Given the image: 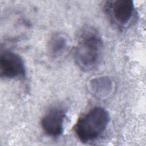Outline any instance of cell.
I'll return each mask as SVG.
<instances>
[{
    "mask_svg": "<svg viewBox=\"0 0 146 146\" xmlns=\"http://www.w3.org/2000/svg\"><path fill=\"white\" fill-rule=\"evenodd\" d=\"M69 40L66 35L62 33L53 34L47 43V50L52 58H58L66 54L69 50Z\"/></svg>",
    "mask_w": 146,
    "mask_h": 146,
    "instance_id": "6",
    "label": "cell"
},
{
    "mask_svg": "<svg viewBox=\"0 0 146 146\" xmlns=\"http://www.w3.org/2000/svg\"><path fill=\"white\" fill-rule=\"evenodd\" d=\"M103 10L110 22L118 28L127 26L135 14V6L131 0L106 1Z\"/></svg>",
    "mask_w": 146,
    "mask_h": 146,
    "instance_id": "3",
    "label": "cell"
},
{
    "mask_svg": "<svg viewBox=\"0 0 146 146\" xmlns=\"http://www.w3.org/2000/svg\"><path fill=\"white\" fill-rule=\"evenodd\" d=\"M112 82L108 77L102 76L92 79L90 82L92 92L99 98L108 96L112 90Z\"/></svg>",
    "mask_w": 146,
    "mask_h": 146,
    "instance_id": "7",
    "label": "cell"
},
{
    "mask_svg": "<svg viewBox=\"0 0 146 146\" xmlns=\"http://www.w3.org/2000/svg\"><path fill=\"white\" fill-rule=\"evenodd\" d=\"M103 42L99 31L94 27L83 28L78 36L74 52L77 66L84 71L95 70L102 57Z\"/></svg>",
    "mask_w": 146,
    "mask_h": 146,
    "instance_id": "1",
    "label": "cell"
},
{
    "mask_svg": "<svg viewBox=\"0 0 146 146\" xmlns=\"http://www.w3.org/2000/svg\"><path fill=\"white\" fill-rule=\"evenodd\" d=\"M66 116V111L61 107H52L48 110L41 120L44 132L51 137L60 136L63 132Z\"/></svg>",
    "mask_w": 146,
    "mask_h": 146,
    "instance_id": "5",
    "label": "cell"
},
{
    "mask_svg": "<svg viewBox=\"0 0 146 146\" xmlns=\"http://www.w3.org/2000/svg\"><path fill=\"white\" fill-rule=\"evenodd\" d=\"M109 121L108 112L103 107H95L78 119L74 129L82 142L88 143L98 139L104 132Z\"/></svg>",
    "mask_w": 146,
    "mask_h": 146,
    "instance_id": "2",
    "label": "cell"
},
{
    "mask_svg": "<svg viewBox=\"0 0 146 146\" xmlns=\"http://www.w3.org/2000/svg\"><path fill=\"white\" fill-rule=\"evenodd\" d=\"M26 68L22 58L17 53L5 51L0 55V75L2 78L24 77Z\"/></svg>",
    "mask_w": 146,
    "mask_h": 146,
    "instance_id": "4",
    "label": "cell"
}]
</instances>
